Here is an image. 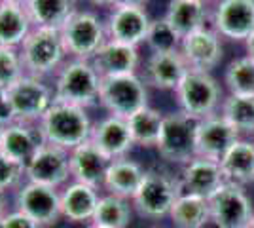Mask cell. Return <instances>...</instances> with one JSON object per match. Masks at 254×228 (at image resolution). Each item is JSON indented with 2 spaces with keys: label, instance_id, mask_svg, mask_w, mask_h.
<instances>
[{
  "label": "cell",
  "instance_id": "cell-24",
  "mask_svg": "<svg viewBox=\"0 0 254 228\" xmlns=\"http://www.w3.org/2000/svg\"><path fill=\"white\" fill-rule=\"evenodd\" d=\"M99 198L97 188L72 181L61 192V215L70 223H91Z\"/></svg>",
  "mask_w": 254,
  "mask_h": 228
},
{
  "label": "cell",
  "instance_id": "cell-31",
  "mask_svg": "<svg viewBox=\"0 0 254 228\" xmlns=\"http://www.w3.org/2000/svg\"><path fill=\"white\" fill-rule=\"evenodd\" d=\"M91 223L103 228H127L131 223L129 200L114 194L101 196Z\"/></svg>",
  "mask_w": 254,
  "mask_h": 228
},
{
  "label": "cell",
  "instance_id": "cell-35",
  "mask_svg": "<svg viewBox=\"0 0 254 228\" xmlns=\"http://www.w3.org/2000/svg\"><path fill=\"white\" fill-rule=\"evenodd\" d=\"M21 76H25V67H23L19 50L0 46V86H13Z\"/></svg>",
  "mask_w": 254,
  "mask_h": 228
},
{
  "label": "cell",
  "instance_id": "cell-1",
  "mask_svg": "<svg viewBox=\"0 0 254 228\" xmlns=\"http://www.w3.org/2000/svg\"><path fill=\"white\" fill-rule=\"evenodd\" d=\"M38 128L46 143L57 145L64 151H72L78 145L89 141L93 124L85 109L55 101L38 122Z\"/></svg>",
  "mask_w": 254,
  "mask_h": 228
},
{
  "label": "cell",
  "instance_id": "cell-3",
  "mask_svg": "<svg viewBox=\"0 0 254 228\" xmlns=\"http://www.w3.org/2000/svg\"><path fill=\"white\" fill-rule=\"evenodd\" d=\"M19 55L25 67V75L42 80L46 76L57 75L68 59L61 31L40 27H32L29 36L19 46Z\"/></svg>",
  "mask_w": 254,
  "mask_h": 228
},
{
  "label": "cell",
  "instance_id": "cell-38",
  "mask_svg": "<svg viewBox=\"0 0 254 228\" xmlns=\"http://www.w3.org/2000/svg\"><path fill=\"white\" fill-rule=\"evenodd\" d=\"M0 122H4L6 126L13 122V112H11L10 97H8V87L0 86Z\"/></svg>",
  "mask_w": 254,
  "mask_h": 228
},
{
  "label": "cell",
  "instance_id": "cell-9",
  "mask_svg": "<svg viewBox=\"0 0 254 228\" xmlns=\"http://www.w3.org/2000/svg\"><path fill=\"white\" fill-rule=\"evenodd\" d=\"M195 120L188 118L184 112H171L163 116L159 131V156L173 163H188L195 158Z\"/></svg>",
  "mask_w": 254,
  "mask_h": 228
},
{
  "label": "cell",
  "instance_id": "cell-45",
  "mask_svg": "<svg viewBox=\"0 0 254 228\" xmlns=\"http://www.w3.org/2000/svg\"><path fill=\"white\" fill-rule=\"evenodd\" d=\"M247 228H254V215H253V219H251V223H249V227Z\"/></svg>",
  "mask_w": 254,
  "mask_h": 228
},
{
  "label": "cell",
  "instance_id": "cell-33",
  "mask_svg": "<svg viewBox=\"0 0 254 228\" xmlns=\"http://www.w3.org/2000/svg\"><path fill=\"white\" fill-rule=\"evenodd\" d=\"M226 84L232 95H254V59L239 57L228 65Z\"/></svg>",
  "mask_w": 254,
  "mask_h": 228
},
{
  "label": "cell",
  "instance_id": "cell-39",
  "mask_svg": "<svg viewBox=\"0 0 254 228\" xmlns=\"http://www.w3.org/2000/svg\"><path fill=\"white\" fill-rule=\"evenodd\" d=\"M150 0H122L120 4H126V6H135V8H146Z\"/></svg>",
  "mask_w": 254,
  "mask_h": 228
},
{
  "label": "cell",
  "instance_id": "cell-34",
  "mask_svg": "<svg viewBox=\"0 0 254 228\" xmlns=\"http://www.w3.org/2000/svg\"><path fill=\"white\" fill-rule=\"evenodd\" d=\"M144 42L148 44L152 54H169V52H179L182 38L167 23V19L161 17V19H152L150 21Z\"/></svg>",
  "mask_w": 254,
  "mask_h": 228
},
{
  "label": "cell",
  "instance_id": "cell-10",
  "mask_svg": "<svg viewBox=\"0 0 254 228\" xmlns=\"http://www.w3.org/2000/svg\"><path fill=\"white\" fill-rule=\"evenodd\" d=\"M211 221L218 228H247L254 215L253 202L243 188L224 183L209 198Z\"/></svg>",
  "mask_w": 254,
  "mask_h": 228
},
{
  "label": "cell",
  "instance_id": "cell-36",
  "mask_svg": "<svg viewBox=\"0 0 254 228\" xmlns=\"http://www.w3.org/2000/svg\"><path fill=\"white\" fill-rule=\"evenodd\" d=\"M23 177H25V171H23L21 165L11 162L8 156H4L0 152V188L10 190V188L19 185Z\"/></svg>",
  "mask_w": 254,
  "mask_h": 228
},
{
  "label": "cell",
  "instance_id": "cell-2",
  "mask_svg": "<svg viewBox=\"0 0 254 228\" xmlns=\"http://www.w3.org/2000/svg\"><path fill=\"white\" fill-rule=\"evenodd\" d=\"M101 84L103 78L95 71L91 61L68 57L55 75V101L70 103L82 109L95 107L101 97Z\"/></svg>",
  "mask_w": 254,
  "mask_h": 228
},
{
  "label": "cell",
  "instance_id": "cell-40",
  "mask_svg": "<svg viewBox=\"0 0 254 228\" xmlns=\"http://www.w3.org/2000/svg\"><path fill=\"white\" fill-rule=\"evenodd\" d=\"M91 4H95V6H110V8H114L118 6L122 0H89Z\"/></svg>",
  "mask_w": 254,
  "mask_h": 228
},
{
  "label": "cell",
  "instance_id": "cell-19",
  "mask_svg": "<svg viewBox=\"0 0 254 228\" xmlns=\"http://www.w3.org/2000/svg\"><path fill=\"white\" fill-rule=\"evenodd\" d=\"M224 183H226V179H224L220 162L195 156L193 160L184 163L182 179H180L182 192L201 196V198L209 200Z\"/></svg>",
  "mask_w": 254,
  "mask_h": 228
},
{
  "label": "cell",
  "instance_id": "cell-25",
  "mask_svg": "<svg viewBox=\"0 0 254 228\" xmlns=\"http://www.w3.org/2000/svg\"><path fill=\"white\" fill-rule=\"evenodd\" d=\"M32 31V21L25 10V4L0 0V46L17 48Z\"/></svg>",
  "mask_w": 254,
  "mask_h": 228
},
{
  "label": "cell",
  "instance_id": "cell-47",
  "mask_svg": "<svg viewBox=\"0 0 254 228\" xmlns=\"http://www.w3.org/2000/svg\"><path fill=\"white\" fill-rule=\"evenodd\" d=\"M0 228H4V215L0 217Z\"/></svg>",
  "mask_w": 254,
  "mask_h": 228
},
{
  "label": "cell",
  "instance_id": "cell-15",
  "mask_svg": "<svg viewBox=\"0 0 254 228\" xmlns=\"http://www.w3.org/2000/svg\"><path fill=\"white\" fill-rule=\"evenodd\" d=\"M180 54L191 71L211 73L222 59V44L216 31L203 27L195 33L188 34L180 42Z\"/></svg>",
  "mask_w": 254,
  "mask_h": 228
},
{
  "label": "cell",
  "instance_id": "cell-14",
  "mask_svg": "<svg viewBox=\"0 0 254 228\" xmlns=\"http://www.w3.org/2000/svg\"><path fill=\"white\" fill-rule=\"evenodd\" d=\"M148 13L144 8H135V6H126L118 4L112 8L108 19H106V36L108 40L114 42L129 44L138 48V44L146 40V33L150 27Z\"/></svg>",
  "mask_w": 254,
  "mask_h": 228
},
{
  "label": "cell",
  "instance_id": "cell-17",
  "mask_svg": "<svg viewBox=\"0 0 254 228\" xmlns=\"http://www.w3.org/2000/svg\"><path fill=\"white\" fill-rule=\"evenodd\" d=\"M44 143L46 141L38 124L11 122L4 130L2 141H0V152L25 169V165L31 162V158Z\"/></svg>",
  "mask_w": 254,
  "mask_h": 228
},
{
  "label": "cell",
  "instance_id": "cell-13",
  "mask_svg": "<svg viewBox=\"0 0 254 228\" xmlns=\"http://www.w3.org/2000/svg\"><path fill=\"white\" fill-rule=\"evenodd\" d=\"M239 141V131L224 116H209L195 124V156L220 162Z\"/></svg>",
  "mask_w": 254,
  "mask_h": 228
},
{
  "label": "cell",
  "instance_id": "cell-7",
  "mask_svg": "<svg viewBox=\"0 0 254 228\" xmlns=\"http://www.w3.org/2000/svg\"><path fill=\"white\" fill-rule=\"evenodd\" d=\"M13 122L38 124L42 116L55 103L53 87H50L42 78L25 75L13 86L8 87Z\"/></svg>",
  "mask_w": 254,
  "mask_h": 228
},
{
  "label": "cell",
  "instance_id": "cell-26",
  "mask_svg": "<svg viewBox=\"0 0 254 228\" xmlns=\"http://www.w3.org/2000/svg\"><path fill=\"white\" fill-rule=\"evenodd\" d=\"M220 167L226 183L239 186L254 183V143L237 141L220 160Z\"/></svg>",
  "mask_w": 254,
  "mask_h": 228
},
{
  "label": "cell",
  "instance_id": "cell-12",
  "mask_svg": "<svg viewBox=\"0 0 254 228\" xmlns=\"http://www.w3.org/2000/svg\"><path fill=\"white\" fill-rule=\"evenodd\" d=\"M25 179L38 185L63 186L70 177V158L68 151H64L57 145L44 143L31 158V162L25 165Z\"/></svg>",
  "mask_w": 254,
  "mask_h": 228
},
{
  "label": "cell",
  "instance_id": "cell-48",
  "mask_svg": "<svg viewBox=\"0 0 254 228\" xmlns=\"http://www.w3.org/2000/svg\"><path fill=\"white\" fill-rule=\"evenodd\" d=\"M199 2H203V4H205V0H199Z\"/></svg>",
  "mask_w": 254,
  "mask_h": 228
},
{
  "label": "cell",
  "instance_id": "cell-11",
  "mask_svg": "<svg viewBox=\"0 0 254 228\" xmlns=\"http://www.w3.org/2000/svg\"><path fill=\"white\" fill-rule=\"evenodd\" d=\"M17 211L29 215L40 227H52L61 215V192L53 186L38 185L27 181L17 188L15 194Z\"/></svg>",
  "mask_w": 254,
  "mask_h": 228
},
{
  "label": "cell",
  "instance_id": "cell-16",
  "mask_svg": "<svg viewBox=\"0 0 254 228\" xmlns=\"http://www.w3.org/2000/svg\"><path fill=\"white\" fill-rule=\"evenodd\" d=\"M214 29L226 38L247 40L254 33V0H220L214 11Z\"/></svg>",
  "mask_w": 254,
  "mask_h": 228
},
{
  "label": "cell",
  "instance_id": "cell-41",
  "mask_svg": "<svg viewBox=\"0 0 254 228\" xmlns=\"http://www.w3.org/2000/svg\"><path fill=\"white\" fill-rule=\"evenodd\" d=\"M6 206H8V198H6V190L0 188V217L6 215Z\"/></svg>",
  "mask_w": 254,
  "mask_h": 228
},
{
  "label": "cell",
  "instance_id": "cell-20",
  "mask_svg": "<svg viewBox=\"0 0 254 228\" xmlns=\"http://www.w3.org/2000/svg\"><path fill=\"white\" fill-rule=\"evenodd\" d=\"M138 61V48L114 40H106L91 59L101 78L137 75Z\"/></svg>",
  "mask_w": 254,
  "mask_h": 228
},
{
  "label": "cell",
  "instance_id": "cell-5",
  "mask_svg": "<svg viewBox=\"0 0 254 228\" xmlns=\"http://www.w3.org/2000/svg\"><path fill=\"white\" fill-rule=\"evenodd\" d=\"M175 93H177L180 112H184L188 118L195 122L214 116L212 112L220 103V87L216 84V80L209 73H201V71L190 69L188 75L182 78L179 87L175 89Z\"/></svg>",
  "mask_w": 254,
  "mask_h": 228
},
{
  "label": "cell",
  "instance_id": "cell-43",
  "mask_svg": "<svg viewBox=\"0 0 254 228\" xmlns=\"http://www.w3.org/2000/svg\"><path fill=\"white\" fill-rule=\"evenodd\" d=\"M4 130H6V124L0 122V141H2V135H4Z\"/></svg>",
  "mask_w": 254,
  "mask_h": 228
},
{
  "label": "cell",
  "instance_id": "cell-8",
  "mask_svg": "<svg viewBox=\"0 0 254 228\" xmlns=\"http://www.w3.org/2000/svg\"><path fill=\"white\" fill-rule=\"evenodd\" d=\"M99 105H103L112 116L127 120L137 110L148 107L146 84L137 75L103 78Z\"/></svg>",
  "mask_w": 254,
  "mask_h": 228
},
{
  "label": "cell",
  "instance_id": "cell-29",
  "mask_svg": "<svg viewBox=\"0 0 254 228\" xmlns=\"http://www.w3.org/2000/svg\"><path fill=\"white\" fill-rule=\"evenodd\" d=\"M173 225L177 228H203L211 221L209 200L201 196L182 192L177 198L169 213Z\"/></svg>",
  "mask_w": 254,
  "mask_h": 228
},
{
  "label": "cell",
  "instance_id": "cell-46",
  "mask_svg": "<svg viewBox=\"0 0 254 228\" xmlns=\"http://www.w3.org/2000/svg\"><path fill=\"white\" fill-rule=\"evenodd\" d=\"M85 228H103V227H97V225H93V223H91V225H87Z\"/></svg>",
  "mask_w": 254,
  "mask_h": 228
},
{
  "label": "cell",
  "instance_id": "cell-28",
  "mask_svg": "<svg viewBox=\"0 0 254 228\" xmlns=\"http://www.w3.org/2000/svg\"><path fill=\"white\" fill-rule=\"evenodd\" d=\"M205 4L199 0H171L165 19L180 38L205 27Z\"/></svg>",
  "mask_w": 254,
  "mask_h": 228
},
{
  "label": "cell",
  "instance_id": "cell-6",
  "mask_svg": "<svg viewBox=\"0 0 254 228\" xmlns=\"http://www.w3.org/2000/svg\"><path fill=\"white\" fill-rule=\"evenodd\" d=\"M180 194H182L180 181H175L163 171L150 169L144 173V179L131 202L142 217L161 219L169 215L171 207L175 206Z\"/></svg>",
  "mask_w": 254,
  "mask_h": 228
},
{
  "label": "cell",
  "instance_id": "cell-22",
  "mask_svg": "<svg viewBox=\"0 0 254 228\" xmlns=\"http://www.w3.org/2000/svg\"><path fill=\"white\" fill-rule=\"evenodd\" d=\"M190 67L179 52L152 54L144 65V84L158 89H177Z\"/></svg>",
  "mask_w": 254,
  "mask_h": 228
},
{
  "label": "cell",
  "instance_id": "cell-4",
  "mask_svg": "<svg viewBox=\"0 0 254 228\" xmlns=\"http://www.w3.org/2000/svg\"><path fill=\"white\" fill-rule=\"evenodd\" d=\"M59 31L70 59L91 61L99 48L108 40L106 25L97 13L87 10H76Z\"/></svg>",
  "mask_w": 254,
  "mask_h": 228
},
{
  "label": "cell",
  "instance_id": "cell-32",
  "mask_svg": "<svg viewBox=\"0 0 254 228\" xmlns=\"http://www.w3.org/2000/svg\"><path fill=\"white\" fill-rule=\"evenodd\" d=\"M222 116L237 131L254 133V95H230L222 105Z\"/></svg>",
  "mask_w": 254,
  "mask_h": 228
},
{
  "label": "cell",
  "instance_id": "cell-44",
  "mask_svg": "<svg viewBox=\"0 0 254 228\" xmlns=\"http://www.w3.org/2000/svg\"><path fill=\"white\" fill-rule=\"evenodd\" d=\"M2 2H13V4H25V0H2Z\"/></svg>",
  "mask_w": 254,
  "mask_h": 228
},
{
  "label": "cell",
  "instance_id": "cell-27",
  "mask_svg": "<svg viewBox=\"0 0 254 228\" xmlns=\"http://www.w3.org/2000/svg\"><path fill=\"white\" fill-rule=\"evenodd\" d=\"M25 10L32 27L59 31L78 8L76 0H25Z\"/></svg>",
  "mask_w": 254,
  "mask_h": 228
},
{
  "label": "cell",
  "instance_id": "cell-42",
  "mask_svg": "<svg viewBox=\"0 0 254 228\" xmlns=\"http://www.w3.org/2000/svg\"><path fill=\"white\" fill-rule=\"evenodd\" d=\"M245 42H247V52H249V57H251V59H254V33L251 34V36H249Z\"/></svg>",
  "mask_w": 254,
  "mask_h": 228
},
{
  "label": "cell",
  "instance_id": "cell-21",
  "mask_svg": "<svg viewBox=\"0 0 254 228\" xmlns=\"http://www.w3.org/2000/svg\"><path fill=\"white\" fill-rule=\"evenodd\" d=\"M68 158H70V177L76 183H84L93 188L103 186L110 160L93 143L85 141L84 145H78L76 149L68 151Z\"/></svg>",
  "mask_w": 254,
  "mask_h": 228
},
{
  "label": "cell",
  "instance_id": "cell-23",
  "mask_svg": "<svg viewBox=\"0 0 254 228\" xmlns=\"http://www.w3.org/2000/svg\"><path fill=\"white\" fill-rule=\"evenodd\" d=\"M144 173L146 171L140 167V163L133 162L129 158H118L108 163L103 188L108 194L133 200V196L137 194L138 186L144 179Z\"/></svg>",
  "mask_w": 254,
  "mask_h": 228
},
{
  "label": "cell",
  "instance_id": "cell-18",
  "mask_svg": "<svg viewBox=\"0 0 254 228\" xmlns=\"http://www.w3.org/2000/svg\"><path fill=\"white\" fill-rule=\"evenodd\" d=\"M89 141L112 162L118 158H126V154L133 149V139L127 128V120L108 114L106 118L93 124Z\"/></svg>",
  "mask_w": 254,
  "mask_h": 228
},
{
  "label": "cell",
  "instance_id": "cell-30",
  "mask_svg": "<svg viewBox=\"0 0 254 228\" xmlns=\"http://www.w3.org/2000/svg\"><path fill=\"white\" fill-rule=\"evenodd\" d=\"M163 116L165 114H161L158 109H152V107H144L137 110L135 114H131L127 118V128H129L133 143L140 147H156Z\"/></svg>",
  "mask_w": 254,
  "mask_h": 228
},
{
  "label": "cell",
  "instance_id": "cell-37",
  "mask_svg": "<svg viewBox=\"0 0 254 228\" xmlns=\"http://www.w3.org/2000/svg\"><path fill=\"white\" fill-rule=\"evenodd\" d=\"M4 228H42L36 221H32L29 215L21 211H10L4 215Z\"/></svg>",
  "mask_w": 254,
  "mask_h": 228
}]
</instances>
